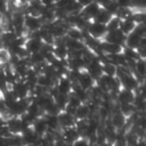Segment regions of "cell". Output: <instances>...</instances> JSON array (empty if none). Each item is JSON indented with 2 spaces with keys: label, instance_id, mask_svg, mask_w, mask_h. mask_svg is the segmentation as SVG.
I'll list each match as a JSON object with an SVG mask.
<instances>
[{
  "label": "cell",
  "instance_id": "cell-41",
  "mask_svg": "<svg viewBox=\"0 0 146 146\" xmlns=\"http://www.w3.org/2000/svg\"><path fill=\"white\" fill-rule=\"evenodd\" d=\"M9 135H11V133L9 132V130H8V128H7L6 124L2 125V127H0V137H8Z\"/></svg>",
  "mask_w": 146,
  "mask_h": 146
},
{
  "label": "cell",
  "instance_id": "cell-39",
  "mask_svg": "<svg viewBox=\"0 0 146 146\" xmlns=\"http://www.w3.org/2000/svg\"><path fill=\"white\" fill-rule=\"evenodd\" d=\"M9 11L8 9V0H0V15L3 16Z\"/></svg>",
  "mask_w": 146,
  "mask_h": 146
},
{
  "label": "cell",
  "instance_id": "cell-28",
  "mask_svg": "<svg viewBox=\"0 0 146 146\" xmlns=\"http://www.w3.org/2000/svg\"><path fill=\"white\" fill-rule=\"evenodd\" d=\"M112 18V15L108 13V11H106L104 8H102L99 11H98V14L95 16V18L92 19L94 22H97V23H100V24H107L108 23V21Z\"/></svg>",
  "mask_w": 146,
  "mask_h": 146
},
{
  "label": "cell",
  "instance_id": "cell-49",
  "mask_svg": "<svg viewBox=\"0 0 146 146\" xmlns=\"http://www.w3.org/2000/svg\"><path fill=\"white\" fill-rule=\"evenodd\" d=\"M0 17H1V15H0Z\"/></svg>",
  "mask_w": 146,
  "mask_h": 146
},
{
  "label": "cell",
  "instance_id": "cell-6",
  "mask_svg": "<svg viewBox=\"0 0 146 146\" xmlns=\"http://www.w3.org/2000/svg\"><path fill=\"white\" fill-rule=\"evenodd\" d=\"M6 125L11 135H21L23 131V124L19 116H9L6 119Z\"/></svg>",
  "mask_w": 146,
  "mask_h": 146
},
{
  "label": "cell",
  "instance_id": "cell-23",
  "mask_svg": "<svg viewBox=\"0 0 146 146\" xmlns=\"http://www.w3.org/2000/svg\"><path fill=\"white\" fill-rule=\"evenodd\" d=\"M74 116L76 120H87L91 116V111L88 106L87 103H82L80 106H78V108L75 110Z\"/></svg>",
  "mask_w": 146,
  "mask_h": 146
},
{
  "label": "cell",
  "instance_id": "cell-33",
  "mask_svg": "<svg viewBox=\"0 0 146 146\" xmlns=\"http://www.w3.org/2000/svg\"><path fill=\"white\" fill-rule=\"evenodd\" d=\"M146 7V0H130V8L132 10H141Z\"/></svg>",
  "mask_w": 146,
  "mask_h": 146
},
{
  "label": "cell",
  "instance_id": "cell-7",
  "mask_svg": "<svg viewBox=\"0 0 146 146\" xmlns=\"http://www.w3.org/2000/svg\"><path fill=\"white\" fill-rule=\"evenodd\" d=\"M57 119H58V123H59V128L60 130L62 129H65V128H71V127H74L75 124V116L65 112V111H60L58 114H57Z\"/></svg>",
  "mask_w": 146,
  "mask_h": 146
},
{
  "label": "cell",
  "instance_id": "cell-9",
  "mask_svg": "<svg viewBox=\"0 0 146 146\" xmlns=\"http://www.w3.org/2000/svg\"><path fill=\"white\" fill-rule=\"evenodd\" d=\"M57 91L59 94H64V95H70L72 92V87H73V82L66 76H60L57 79L56 84H55Z\"/></svg>",
  "mask_w": 146,
  "mask_h": 146
},
{
  "label": "cell",
  "instance_id": "cell-22",
  "mask_svg": "<svg viewBox=\"0 0 146 146\" xmlns=\"http://www.w3.org/2000/svg\"><path fill=\"white\" fill-rule=\"evenodd\" d=\"M25 113H26L30 117H32L33 120H35V119H38V117H40V116L43 115L42 110L39 107V105H38L33 99H31V102L29 103V106H27Z\"/></svg>",
  "mask_w": 146,
  "mask_h": 146
},
{
  "label": "cell",
  "instance_id": "cell-42",
  "mask_svg": "<svg viewBox=\"0 0 146 146\" xmlns=\"http://www.w3.org/2000/svg\"><path fill=\"white\" fill-rule=\"evenodd\" d=\"M40 2H41L43 6L49 7V6H55L56 0H40Z\"/></svg>",
  "mask_w": 146,
  "mask_h": 146
},
{
  "label": "cell",
  "instance_id": "cell-31",
  "mask_svg": "<svg viewBox=\"0 0 146 146\" xmlns=\"http://www.w3.org/2000/svg\"><path fill=\"white\" fill-rule=\"evenodd\" d=\"M117 108L119 111L125 116V117H129L132 113L136 112V108L133 106V104H117Z\"/></svg>",
  "mask_w": 146,
  "mask_h": 146
},
{
  "label": "cell",
  "instance_id": "cell-3",
  "mask_svg": "<svg viewBox=\"0 0 146 146\" xmlns=\"http://www.w3.org/2000/svg\"><path fill=\"white\" fill-rule=\"evenodd\" d=\"M11 90V92L15 95V97L17 99H22V98H26L30 97V89L26 86V83L23 80H18L16 81L13 86H10L9 88Z\"/></svg>",
  "mask_w": 146,
  "mask_h": 146
},
{
  "label": "cell",
  "instance_id": "cell-30",
  "mask_svg": "<svg viewBox=\"0 0 146 146\" xmlns=\"http://www.w3.org/2000/svg\"><path fill=\"white\" fill-rule=\"evenodd\" d=\"M102 71L103 74L110 75V76H115L116 74V66L110 62H102Z\"/></svg>",
  "mask_w": 146,
  "mask_h": 146
},
{
  "label": "cell",
  "instance_id": "cell-20",
  "mask_svg": "<svg viewBox=\"0 0 146 146\" xmlns=\"http://www.w3.org/2000/svg\"><path fill=\"white\" fill-rule=\"evenodd\" d=\"M42 117L44 119V122H46V124H47L48 131H57V130H60L57 115L44 113V114L42 115Z\"/></svg>",
  "mask_w": 146,
  "mask_h": 146
},
{
  "label": "cell",
  "instance_id": "cell-14",
  "mask_svg": "<svg viewBox=\"0 0 146 146\" xmlns=\"http://www.w3.org/2000/svg\"><path fill=\"white\" fill-rule=\"evenodd\" d=\"M66 64L68 70H75V71H82L86 67V60L83 56H76V57H70L66 58Z\"/></svg>",
  "mask_w": 146,
  "mask_h": 146
},
{
  "label": "cell",
  "instance_id": "cell-32",
  "mask_svg": "<svg viewBox=\"0 0 146 146\" xmlns=\"http://www.w3.org/2000/svg\"><path fill=\"white\" fill-rule=\"evenodd\" d=\"M9 57H10V54L9 51L3 48V47H0V66H5L9 63Z\"/></svg>",
  "mask_w": 146,
  "mask_h": 146
},
{
  "label": "cell",
  "instance_id": "cell-2",
  "mask_svg": "<svg viewBox=\"0 0 146 146\" xmlns=\"http://www.w3.org/2000/svg\"><path fill=\"white\" fill-rule=\"evenodd\" d=\"M86 32L88 33V35H90L91 38H95L97 40H100L104 38L105 33L107 32L106 31V26L105 24H100V23H97V22H94V21H90Z\"/></svg>",
  "mask_w": 146,
  "mask_h": 146
},
{
  "label": "cell",
  "instance_id": "cell-1",
  "mask_svg": "<svg viewBox=\"0 0 146 146\" xmlns=\"http://www.w3.org/2000/svg\"><path fill=\"white\" fill-rule=\"evenodd\" d=\"M86 72L96 81L102 74H103V71H102V62L99 59V57L97 55H94L86 64V67H84Z\"/></svg>",
  "mask_w": 146,
  "mask_h": 146
},
{
  "label": "cell",
  "instance_id": "cell-40",
  "mask_svg": "<svg viewBox=\"0 0 146 146\" xmlns=\"http://www.w3.org/2000/svg\"><path fill=\"white\" fill-rule=\"evenodd\" d=\"M119 8H130V0H115Z\"/></svg>",
  "mask_w": 146,
  "mask_h": 146
},
{
  "label": "cell",
  "instance_id": "cell-35",
  "mask_svg": "<svg viewBox=\"0 0 146 146\" xmlns=\"http://www.w3.org/2000/svg\"><path fill=\"white\" fill-rule=\"evenodd\" d=\"M104 9H105L106 11H108L112 16H114V15H115V13L117 11L119 7H117V5H116L115 0H110V1L106 3V6L104 7Z\"/></svg>",
  "mask_w": 146,
  "mask_h": 146
},
{
  "label": "cell",
  "instance_id": "cell-29",
  "mask_svg": "<svg viewBox=\"0 0 146 146\" xmlns=\"http://www.w3.org/2000/svg\"><path fill=\"white\" fill-rule=\"evenodd\" d=\"M52 98H54V103L56 104V106H57L60 111H63V110L65 108L66 104H67L68 95H64V94H59V92H57Z\"/></svg>",
  "mask_w": 146,
  "mask_h": 146
},
{
  "label": "cell",
  "instance_id": "cell-8",
  "mask_svg": "<svg viewBox=\"0 0 146 146\" xmlns=\"http://www.w3.org/2000/svg\"><path fill=\"white\" fill-rule=\"evenodd\" d=\"M43 42L41 40V38H35V36H26L25 43H24V48L27 51V54H33L36 51H40L41 47H42Z\"/></svg>",
  "mask_w": 146,
  "mask_h": 146
},
{
  "label": "cell",
  "instance_id": "cell-12",
  "mask_svg": "<svg viewBox=\"0 0 146 146\" xmlns=\"http://www.w3.org/2000/svg\"><path fill=\"white\" fill-rule=\"evenodd\" d=\"M100 9H102V7H100L98 3H96L95 1H92L91 3L87 5L86 7H83V8L81 9L80 14H81L83 17H86L87 19L92 21V19L95 18V16L98 14V11H99Z\"/></svg>",
  "mask_w": 146,
  "mask_h": 146
},
{
  "label": "cell",
  "instance_id": "cell-26",
  "mask_svg": "<svg viewBox=\"0 0 146 146\" xmlns=\"http://www.w3.org/2000/svg\"><path fill=\"white\" fill-rule=\"evenodd\" d=\"M56 81L55 79L48 76V75H44V74H39L38 75V81H36V84L39 87H42L47 90H49L50 88H52L55 84H56Z\"/></svg>",
  "mask_w": 146,
  "mask_h": 146
},
{
  "label": "cell",
  "instance_id": "cell-45",
  "mask_svg": "<svg viewBox=\"0 0 146 146\" xmlns=\"http://www.w3.org/2000/svg\"><path fill=\"white\" fill-rule=\"evenodd\" d=\"M135 146H146V143H145L144 138H140V139H138V141L136 143V145H135Z\"/></svg>",
  "mask_w": 146,
  "mask_h": 146
},
{
  "label": "cell",
  "instance_id": "cell-36",
  "mask_svg": "<svg viewBox=\"0 0 146 146\" xmlns=\"http://www.w3.org/2000/svg\"><path fill=\"white\" fill-rule=\"evenodd\" d=\"M73 2H75V0H56L55 2V7L56 8H62V9H67Z\"/></svg>",
  "mask_w": 146,
  "mask_h": 146
},
{
  "label": "cell",
  "instance_id": "cell-47",
  "mask_svg": "<svg viewBox=\"0 0 146 146\" xmlns=\"http://www.w3.org/2000/svg\"><path fill=\"white\" fill-rule=\"evenodd\" d=\"M97 146H112V145L108 144V143H104V144H102V145H97Z\"/></svg>",
  "mask_w": 146,
  "mask_h": 146
},
{
  "label": "cell",
  "instance_id": "cell-21",
  "mask_svg": "<svg viewBox=\"0 0 146 146\" xmlns=\"http://www.w3.org/2000/svg\"><path fill=\"white\" fill-rule=\"evenodd\" d=\"M136 22L131 18V17H127V18H123V19H120V25H119V29L122 31L123 34H129L133 31L135 26H136Z\"/></svg>",
  "mask_w": 146,
  "mask_h": 146
},
{
  "label": "cell",
  "instance_id": "cell-5",
  "mask_svg": "<svg viewBox=\"0 0 146 146\" xmlns=\"http://www.w3.org/2000/svg\"><path fill=\"white\" fill-rule=\"evenodd\" d=\"M103 40L106 41V42H111V43H116V44L124 46L125 34H123L120 29L113 30V31H107V32L105 33Z\"/></svg>",
  "mask_w": 146,
  "mask_h": 146
},
{
  "label": "cell",
  "instance_id": "cell-38",
  "mask_svg": "<svg viewBox=\"0 0 146 146\" xmlns=\"http://www.w3.org/2000/svg\"><path fill=\"white\" fill-rule=\"evenodd\" d=\"M71 146H92V145L88 141L87 138H84V137H79L75 141H73V143L71 144Z\"/></svg>",
  "mask_w": 146,
  "mask_h": 146
},
{
  "label": "cell",
  "instance_id": "cell-13",
  "mask_svg": "<svg viewBox=\"0 0 146 146\" xmlns=\"http://www.w3.org/2000/svg\"><path fill=\"white\" fill-rule=\"evenodd\" d=\"M123 46L116 44V43H111L106 41H100V50L105 55H113V54H120L122 52Z\"/></svg>",
  "mask_w": 146,
  "mask_h": 146
},
{
  "label": "cell",
  "instance_id": "cell-16",
  "mask_svg": "<svg viewBox=\"0 0 146 146\" xmlns=\"http://www.w3.org/2000/svg\"><path fill=\"white\" fill-rule=\"evenodd\" d=\"M31 128H32V130H33V131H34L39 137H42V136H44V135L48 132L47 124H46L44 119H43L42 116H40V117L35 119V120L33 121V123H32Z\"/></svg>",
  "mask_w": 146,
  "mask_h": 146
},
{
  "label": "cell",
  "instance_id": "cell-43",
  "mask_svg": "<svg viewBox=\"0 0 146 146\" xmlns=\"http://www.w3.org/2000/svg\"><path fill=\"white\" fill-rule=\"evenodd\" d=\"M75 1H76V2H78V3H79V5H80L82 8H83V7H86L87 5L91 3L94 0H75Z\"/></svg>",
  "mask_w": 146,
  "mask_h": 146
},
{
  "label": "cell",
  "instance_id": "cell-34",
  "mask_svg": "<svg viewBox=\"0 0 146 146\" xmlns=\"http://www.w3.org/2000/svg\"><path fill=\"white\" fill-rule=\"evenodd\" d=\"M120 25V18H117L116 16H112V18L108 21V23L105 25L106 26V31H113V30H117Z\"/></svg>",
  "mask_w": 146,
  "mask_h": 146
},
{
  "label": "cell",
  "instance_id": "cell-24",
  "mask_svg": "<svg viewBox=\"0 0 146 146\" xmlns=\"http://www.w3.org/2000/svg\"><path fill=\"white\" fill-rule=\"evenodd\" d=\"M17 38V35L10 30H8V31H5V32H2L1 34H0V46L1 47H3V48H8L14 41H15V39Z\"/></svg>",
  "mask_w": 146,
  "mask_h": 146
},
{
  "label": "cell",
  "instance_id": "cell-10",
  "mask_svg": "<svg viewBox=\"0 0 146 146\" xmlns=\"http://www.w3.org/2000/svg\"><path fill=\"white\" fill-rule=\"evenodd\" d=\"M135 96H136L135 91L121 88L120 91L116 94L115 103L116 104H131L133 102V99H135Z\"/></svg>",
  "mask_w": 146,
  "mask_h": 146
},
{
  "label": "cell",
  "instance_id": "cell-11",
  "mask_svg": "<svg viewBox=\"0 0 146 146\" xmlns=\"http://www.w3.org/2000/svg\"><path fill=\"white\" fill-rule=\"evenodd\" d=\"M75 83L79 84L84 90H90L95 86V80L86 72V70H82L80 72V74H79V78H78V80H76Z\"/></svg>",
  "mask_w": 146,
  "mask_h": 146
},
{
  "label": "cell",
  "instance_id": "cell-17",
  "mask_svg": "<svg viewBox=\"0 0 146 146\" xmlns=\"http://www.w3.org/2000/svg\"><path fill=\"white\" fill-rule=\"evenodd\" d=\"M60 137L64 141H66L67 144H72L73 141H75L80 136L78 133V131L75 130L74 127L71 128H65L60 130Z\"/></svg>",
  "mask_w": 146,
  "mask_h": 146
},
{
  "label": "cell",
  "instance_id": "cell-46",
  "mask_svg": "<svg viewBox=\"0 0 146 146\" xmlns=\"http://www.w3.org/2000/svg\"><path fill=\"white\" fill-rule=\"evenodd\" d=\"M6 124V119L2 116V115H0V127H2V125H5Z\"/></svg>",
  "mask_w": 146,
  "mask_h": 146
},
{
  "label": "cell",
  "instance_id": "cell-18",
  "mask_svg": "<svg viewBox=\"0 0 146 146\" xmlns=\"http://www.w3.org/2000/svg\"><path fill=\"white\" fill-rule=\"evenodd\" d=\"M143 38L145 36H140L138 35L136 32H131L129 34L125 35V41H124V46L125 47H129V48H132V49H137L143 40Z\"/></svg>",
  "mask_w": 146,
  "mask_h": 146
},
{
  "label": "cell",
  "instance_id": "cell-27",
  "mask_svg": "<svg viewBox=\"0 0 146 146\" xmlns=\"http://www.w3.org/2000/svg\"><path fill=\"white\" fill-rule=\"evenodd\" d=\"M84 33L86 31H81L79 30L78 27L75 26H70L66 31V35L67 38H71V39H74V40H80V41H83V38H84Z\"/></svg>",
  "mask_w": 146,
  "mask_h": 146
},
{
  "label": "cell",
  "instance_id": "cell-15",
  "mask_svg": "<svg viewBox=\"0 0 146 146\" xmlns=\"http://www.w3.org/2000/svg\"><path fill=\"white\" fill-rule=\"evenodd\" d=\"M25 7H26V14L36 16V17L40 16L43 9V5L40 2V0H29Z\"/></svg>",
  "mask_w": 146,
  "mask_h": 146
},
{
  "label": "cell",
  "instance_id": "cell-44",
  "mask_svg": "<svg viewBox=\"0 0 146 146\" xmlns=\"http://www.w3.org/2000/svg\"><path fill=\"white\" fill-rule=\"evenodd\" d=\"M0 146H9L7 137H0Z\"/></svg>",
  "mask_w": 146,
  "mask_h": 146
},
{
  "label": "cell",
  "instance_id": "cell-37",
  "mask_svg": "<svg viewBox=\"0 0 146 146\" xmlns=\"http://www.w3.org/2000/svg\"><path fill=\"white\" fill-rule=\"evenodd\" d=\"M82 103L73 95V94H70L68 95V100H67V104L66 105H68V106H71V107H73V108H78V106H80Z\"/></svg>",
  "mask_w": 146,
  "mask_h": 146
},
{
  "label": "cell",
  "instance_id": "cell-4",
  "mask_svg": "<svg viewBox=\"0 0 146 146\" xmlns=\"http://www.w3.org/2000/svg\"><path fill=\"white\" fill-rule=\"evenodd\" d=\"M41 26H42V22L39 17L32 16L29 14L24 15V27H25V31L27 32V34L38 31Z\"/></svg>",
  "mask_w": 146,
  "mask_h": 146
},
{
  "label": "cell",
  "instance_id": "cell-48",
  "mask_svg": "<svg viewBox=\"0 0 146 146\" xmlns=\"http://www.w3.org/2000/svg\"><path fill=\"white\" fill-rule=\"evenodd\" d=\"M0 98H2V92L0 91Z\"/></svg>",
  "mask_w": 146,
  "mask_h": 146
},
{
  "label": "cell",
  "instance_id": "cell-25",
  "mask_svg": "<svg viewBox=\"0 0 146 146\" xmlns=\"http://www.w3.org/2000/svg\"><path fill=\"white\" fill-rule=\"evenodd\" d=\"M71 94H73L81 103H87L89 100V92H88V90H84L83 88H81L76 83H73L72 92Z\"/></svg>",
  "mask_w": 146,
  "mask_h": 146
},
{
  "label": "cell",
  "instance_id": "cell-19",
  "mask_svg": "<svg viewBox=\"0 0 146 146\" xmlns=\"http://www.w3.org/2000/svg\"><path fill=\"white\" fill-rule=\"evenodd\" d=\"M64 43H65L68 51H79V50H83L86 48L83 41L74 40V39H71V38H67V36L64 38Z\"/></svg>",
  "mask_w": 146,
  "mask_h": 146
}]
</instances>
